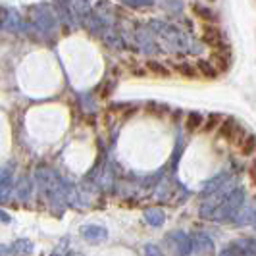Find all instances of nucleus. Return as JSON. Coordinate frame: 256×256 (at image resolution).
<instances>
[{"instance_id":"obj_1","label":"nucleus","mask_w":256,"mask_h":256,"mask_svg":"<svg viewBox=\"0 0 256 256\" xmlns=\"http://www.w3.org/2000/svg\"><path fill=\"white\" fill-rule=\"evenodd\" d=\"M35 178H37L38 187L42 189L44 196L50 200V204L54 206L56 210H60V208L66 204V194H68V187H70V185H68L56 172H52L50 168H38ZM62 210H64V208H62Z\"/></svg>"},{"instance_id":"obj_2","label":"nucleus","mask_w":256,"mask_h":256,"mask_svg":"<svg viewBox=\"0 0 256 256\" xmlns=\"http://www.w3.org/2000/svg\"><path fill=\"white\" fill-rule=\"evenodd\" d=\"M243 202H244V191L243 189H233L228 196H224L218 204H216L214 214H212L210 220H214V222H231V220L235 218V214L239 212V208L243 206Z\"/></svg>"},{"instance_id":"obj_3","label":"nucleus","mask_w":256,"mask_h":256,"mask_svg":"<svg viewBox=\"0 0 256 256\" xmlns=\"http://www.w3.org/2000/svg\"><path fill=\"white\" fill-rule=\"evenodd\" d=\"M168 241H170V246L172 250L176 252V256H191L192 252V244H191V237L185 233V231H172L168 235Z\"/></svg>"},{"instance_id":"obj_4","label":"nucleus","mask_w":256,"mask_h":256,"mask_svg":"<svg viewBox=\"0 0 256 256\" xmlns=\"http://www.w3.org/2000/svg\"><path fill=\"white\" fill-rule=\"evenodd\" d=\"M191 237V244H192V250L196 254L200 256H208L214 252V241L210 239V235L204 233V231H194Z\"/></svg>"},{"instance_id":"obj_5","label":"nucleus","mask_w":256,"mask_h":256,"mask_svg":"<svg viewBox=\"0 0 256 256\" xmlns=\"http://www.w3.org/2000/svg\"><path fill=\"white\" fill-rule=\"evenodd\" d=\"M14 192V172L12 166L0 168V202H8Z\"/></svg>"},{"instance_id":"obj_6","label":"nucleus","mask_w":256,"mask_h":256,"mask_svg":"<svg viewBox=\"0 0 256 256\" xmlns=\"http://www.w3.org/2000/svg\"><path fill=\"white\" fill-rule=\"evenodd\" d=\"M81 237L87 241V243L98 244L104 243L108 239V230L102 226H96V224H87L81 228Z\"/></svg>"},{"instance_id":"obj_7","label":"nucleus","mask_w":256,"mask_h":256,"mask_svg":"<svg viewBox=\"0 0 256 256\" xmlns=\"http://www.w3.org/2000/svg\"><path fill=\"white\" fill-rule=\"evenodd\" d=\"M202 40H204L208 46H212V48H220V46H222V42H224V33H222V29H220L218 26L206 24Z\"/></svg>"},{"instance_id":"obj_8","label":"nucleus","mask_w":256,"mask_h":256,"mask_svg":"<svg viewBox=\"0 0 256 256\" xmlns=\"http://www.w3.org/2000/svg\"><path fill=\"white\" fill-rule=\"evenodd\" d=\"M33 248H35V244L33 241H29V239H16L12 244H10V254L14 256H29L33 252Z\"/></svg>"},{"instance_id":"obj_9","label":"nucleus","mask_w":256,"mask_h":256,"mask_svg":"<svg viewBox=\"0 0 256 256\" xmlns=\"http://www.w3.org/2000/svg\"><path fill=\"white\" fill-rule=\"evenodd\" d=\"M144 220H146V224H150L152 228H160V226H164V222H166V214H164L162 208H146V210H144Z\"/></svg>"},{"instance_id":"obj_10","label":"nucleus","mask_w":256,"mask_h":256,"mask_svg":"<svg viewBox=\"0 0 256 256\" xmlns=\"http://www.w3.org/2000/svg\"><path fill=\"white\" fill-rule=\"evenodd\" d=\"M256 216V208H252V206L244 204L239 208V212L235 214V218L231 220V222H235L237 226H244V224H248V222H252Z\"/></svg>"},{"instance_id":"obj_11","label":"nucleus","mask_w":256,"mask_h":256,"mask_svg":"<svg viewBox=\"0 0 256 256\" xmlns=\"http://www.w3.org/2000/svg\"><path fill=\"white\" fill-rule=\"evenodd\" d=\"M237 248L243 252V256H256V241L252 239H246V237H241L237 239Z\"/></svg>"},{"instance_id":"obj_12","label":"nucleus","mask_w":256,"mask_h":256,"mask_svg":"<svg viewBox=\"0 0 256 256\" xmlns=\"http://www.w3.org/2000/svg\"><path fill=\"white\" fill-rule=\"evenodd\" d=\"M29 192H31V185H29V180H24L18 183V187H16V196L22 200V202H26L27 198H29Z\"/></svg>"},{"instance_id":"obj_13","label":"nucleus","mask_w":256,"mask_h":256,"mask_svg":"<svg viewBox=\"0 0 256 256\" xmlns=\"http://www.w3.org/2000/svg\"><path fill=\"white\" fill-rule=\"evenodd\" d=\"M239 144H241V152L246 154V156H250V154L254 152V148H256V139L252 137V135H246V137H244Z\"/></svg>"},{"instance_id":"obj_14","label":"nucleus","mask_w":256,"mask_h":256,"mask_svg":"<svg viewBox=\"0 0 256 256\" xmlns=\"http://www.w3.org/2000/svg\"><path fill=\"white\" fill-rule=\"evenodd\" d=\"M202 126V116L200 114H191L187 118V128L189 129H196Z\"/></svg>"},{"instance_id":"obj_15","label":"nucleus","mask_w":256,"mask_h":256,"mask_svg":"<svg viewBox=\"0 0 256 256\" xmlns=\"http://www.w3.org/2000/svg\"><path fill=\"white\" fill-rule=\"evenodd\" d=\"M220 256H243V252L237 248V244H230L220 252Z\"/></svg>"},{"instance_id":"obj_16","label":"nucleus","mask_w":256,"mask_h":256,"mask_svg":"<svg viewBox=\"0 0 256 256\" xmlns=\"http://www.w3.org/2000/svg\"><path fill=\"white\" fill-rule=\"evenodd\" d=\"M198 68H200V72H202L204 76H208V77H214V76H216V72L212 70V66L208 64V62H198Z\"/></svg>"},{"instance_id":"obj_17","label":"nucleus","mask_w":256,"mask_h":256,"mask_svg":"<svg viewBox=\"0 0 256 256\" xmlns=\"http://www.w3.org/2000/svg\"><path fill=\"white\" fill-rule=\"evenodd\" d=\"M144 254L146 256H164L162 252H160V248L154 246V244H146V246H144Z\"/></svg>"},{"instance_id":"obj_18","label":"nucleus","mask_w":256,"mask_h":256,"mask_svg":"<svg viewBox=\"0 0 256 256\" xmlns=\"http://www.w3.org/2000/svg\"><path fill=\"white\" fill-rule=\"evenodd\" d=\"M122 2H126L129 6H148L152 0H122Z\"/></svg>"},{"instance_id":"obj_19","label":"nucleus","mask_w":256,"mask_h":256,"mask_svg":"<svg viewBox=\"0 0 256 256\" xmlns=\"http://www.w3.org/2000/svg\"><path fill=\"white\" fill-rule=\"evenodd\" d=\"M0 220H2L4 224H10V222H12V216H10L8 212H4V210L0 208Z\"/></svg>"},{"instance_id":"obj_20","label":"nucleus","mask_w":256,"mask_h":256,"mask_svg":"<svg viewBox=\"0 0 256 256\" xmlns=\"http://www.w3.org/2000/svg\"><path fill=\"white\" fill-rule=\"evenodd\" d=\"M0 256H10V246L4 243H0Z\"/></svg>"},{"instance_id":"obj_21","label":"nucleus","mask_w":256,"mask_h":256,"mask_svg":"<svg viewBox=\"0 0 256 256\" xmlns=\"http://www.w3.org/2000/svg\"><path fill=\"white\" fill-rule=\"evenodd\" d=\"M250 178L256 181V160L252 162V166H250Z\"/></svg>"},{"instance_id":"obj_22","label":"nucleus","mask_w":256,"mask_h":256,"mask_svg":"<svg viewBox=\"0 0 256 256\" xmlns=\"http://www.w3.org/2000/svg\"><path fill=\"white\" fill-rule=\"evenodd\" d=\"M252 226H254V230H256V216H254V220H252Z\"/></svg>"}]
</instances>
